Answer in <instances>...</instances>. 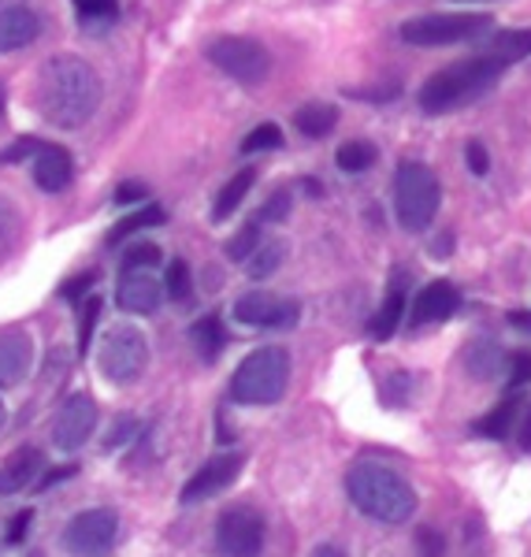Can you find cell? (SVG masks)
Segmentation results:
<instances>
[{
	"instance_id": "cell-1",
	"label": "cell",
	"mask_w": 531,
	"mask_h": 557,
	"mask_svg": "<svg viewBox=\"0 0 531 557\" xmlns=\"http://www.w3.org/2000/svg\"><path fill=\"white\" fill-rule=\"evenodd\" d=\"M104 86L94 64L83 57H52L38 71V112L60 131H78L101 108Z\"/></svg>"
},
{
	"instance_id": "cell-2",
	"label": "cell",
	"mask_w": 531,
	"mask_h": 557,
	"mask_svg": "<svg viewBox=\"0 0 531 557\" xmlns=\"http://www.w3.org/2000/svg\"><path fill=\"white\" fill-rule=\"evenodd\" d=\"M506 67L509 64L487 57V52H480V57H468V60H457V64L435 71V75L420 86L417 101H420V108H424L428 115H449V112H457V108L480 101L491 86H498V78L506 75Z\"/></svg>"
},
{
	"instance_id": "cell-3",
	"label": "cell",
	"mask_w": 531,
	"mask_h": 557,
	"mask_svg": "<svg viewBox=\"0 0 531 557\" xmlns=\"http://www.w3.org/2000/svg\"><path fill=\"white\" fill-rule=\"evenodd\" d=\"M346 494L365 517L380 520V524H405L417 513V491L402 472L386 469V465L361 461L346 475Z\"/></svg>"
},
{
	"instance_id": "cell-4",
	"label": "cell",
	"mask_w": 531,
	"mask_h": 557,
	"mask_svg": "<svg viewBox=\"0 0 531 557\" xmlns=\"http://www.w3.org/2000/svg\"><path fill=\"white\" fill-rule=\"evenodd\" d=\"M291 383V354L283 346H260L238 364L231 398L238 406H275Z\"/></svg>"
},
{
	"instance_id": "cell-5",
	"label": "cell",
	"mask_w": 531,
	"mask_h": 557,
	"mask_svg": "<svg viewBox=\"0 0 531 557\" xmlns=\"http://www.w3.org/2000/svg\"><path fill=\"white\" fill-rule=\"evenodd\" d=\"M443 205V186L439 175L420 160H402L394 172V209L405 231H428Z\"/></svg>"
},
{
	"instance_id": "cell-6",
	"label": "cell",
	"mask_w": 531,
	"mask_h": 557,
	"mask_svg": "<svg viewBox=\"0 0 531 557\" xmlns=\"http://www.w3.org/2000/svg\"><path fill=\"white\" fill-rule=\"evenodd\" d=\"M491 30H494V20L487 12H435V15L405 20L402 41L417 45V49H439V45L480 41L483 34H491Z\"/></svg>"
},
{
	"instance_id": "cell-7",
	"label": "cell",
	"mask_w": 531,
	"mask_h": 557,
	"mask_svg": "<svg viewBox=\"0 0 531 557\" xmlns=\"http://www.w3.org/2000/svg\"><path fill=\"white\" fill-rule=\"evenodd\" d=\"M205 57L212 60V67H220L223 75L234 78L242 86H260L272 71V57L257 38H238V34H227V38H215Z\"/></svg>"
},
{
	"instance_id": "cell-8",
	"label": "cell",
	"mask_w": 531,
	"mask_h": 557,
	"mask_svg": "<svg viewBox=\"0 0 531 557\" xmlns=\"http://www.w3.org/2000/svg\"><path fill=\"white\" fill-rule=\"evenodd\" d=\"M97 361H101L104 380H112V383H120V386L134 383L141 372H146V364H149L146 335H141L138 327H131V323H120V327H112L104 335L101 357H97Z\"/></svg>"
},
{
	"instance_id": "cell-9",
	"label": "cell",
	"mask_w": 531,
	"mask_h": 557,
	"mask_svg": "<svg viewBox=\"0 0 531 557\" xmlns=\"http://www.w3.org/2000/svg\"><path fill=\"white\" fill-rule=\"evenodd\" d=\"M120 532V517L112 509H86L67 524L64 546L71 557H108Z\"/></svg>"
},
{
	"instance_id": "cell-10",
	"label": "cell",
	"mask_w": 531,
	"mask_h": 557,
	"mask_svg": "<svg viewBox=\"0 0 531 557\" xmlns=\"http://www.w3.org/2000/svg\"><path fill=\"white\" fill-rule=\"evenodd\" d=\"M215 550H220V557H260V550H264V520H260L257 509H227L215 524Z\"/></svg>"
},
{
	"instance_id": "cell-11",
	"label": "cell",
	"mask_w": 531,
	"mask_h": 557,
	"mask_svg": "<svg viewBox=\"0 0 531 557\" xmlns=\"http://www.w3.org/2000/svg\"><path fill=\"white\" fill-rule=\"evenodd\" d=\"M301 317V305L294 298H279V294L268 290H254L242 294L234 301V320L246 323V327H272V331H286L294 327Z\"/></svg>"
},
{
	"instance_id": "cell-12",
	"label": "cell",
	"mask_w": 531,
	"mask_h": 557,
	"mask_svg": "<svg viewBox=\"0 0 531 557\" xmlns=\"http://www.w3.org/2000/svg\"><path fill=\"white\" fill-rule=\"evenodd\" d=\"M97 428V401L89 394H71V398L60 406L57 420H52V446L57 450H83L86 438L94 435Z\"/></svg>"
},
{
	"instance_id": "cell-13",
	"label": "cell",
	"mask_w": 531,
	"mask_h": 557,
	"mask_svg": "<svg viewBox=\"0 0 531 557\" xmlns=\"http://www.w3.org/2000/svg\"><path fill=\"white\" fill-rule=\"evenodd\" d=\"M242 465H246V457H242V454H220V457H212L209 465H201V472L190 475V483L183 487V502H186V506H194V502L215 498V494L227 491L231 483L238 480Z\"/></svg>"
},
{
	"instance_id": "cell-14",
	"label": "cell",
	"mask_w": 531,
	"mask_h": 557,
	"mask_svg": "<svg viewBox=\"0 0 531 557\" xmlns=\"http://www.w3.org/2000/svg\"><path fill=\"white\" fill-rule=\"evenodd\" d=\"M457 309H461V290H457L454 283H446V278H439V283H428L424 290L417 294V301H412V309H409V323L412 327L443 323L454 317Z\"/></svg>"
},
{
	"instance_id": "cell-15",
	"label": "cell",
	"mask_w": 531,
	"mask_h": 557,
	"mask_svg": "<svg viewBox=\"0 0 531 557\" xmlns=\"http://www.w3.org/2000/svg\"><path fill=\"white\" fill-rule=\"evenodd\" d=\"M115 301H120V309L149 317L164 301V286L149 275V268H134V272H123L120 286H115Z\"/></svg>"
},
{
	"instance_id": "cell-16",
	"label": "cell",
	"mask_w": 531,
	"mask_h": 557,
	"mask_svg": "<svg viewBox=\"0 0 531 557\" xmlns=\"http://www.w3.org/2000/svg\"><path fill=\"white\" fill-rule=\"evenodd\" d=\"M41 38V15L26 4L0 8V52L26 49Z\"/></svg>"
},
{
	"instance_id": "cell-17",
	"label": "cell",
	"mask_w": 531,
	"mask_h": 557,
	"mask_svg": "<svg viewBox=\"0 0 531 557\" xmlns=\"http://www.w3.org/2000/svg\"><path fill=\"white\" fill-rule=\"evenodd\" d=\"M71 178H75V160H71V152L64 146H45L41 141L38 157H34V183H38L45 194H64L71 186Z\"/></svg>"
},
{
	"instance_id": "cell-18",
	"label": "cell",
	"mask_w": 531,
	"mask_h": 557,
	"mask_svg": "<svg viewBox=\"0 0 531 557\" xmlns=\"http://www.w3.org/2000/svg\"><path fill=\"white\" fill-rule=\"evenodd\" d=\"M34 364V343L26 331H0V386H15Z\"/></svg>"
},
{
	"instance_id": "cell-19",
	"label": "cell",
	"mask_w": 531,
	"mask_h": 557,
	"mask_svg": "<svg viewBox=\"0 0 531 557\" xmlns=\"http://www.w3.org/2000/svg\"><path fill=\"white\" fill-rule=\"evenodd\" d=\"M41 469H45L41 450H34V446H26V450H15L4 465H0V498H8V494H20L23 487H30V483L38 480Z\"/></svg>"
},
{
	"instance_id": "cell-20",
	"label": "cell",
	"mask_w": 531,
	"mask_h": 557,
	"mask_svg": "<svg viewBox=\"0 0 531 557\" xmlns=\"http://www.w3.org/2000/svg\"><path fill=\"white\" fill-rule=\"evenodd\" d=\"M405 275L398 272L391 283V290H386V301L380 305V312H375V320L368 323V335L375 338V343H386V338H394V331L402 327L405 320Z\"/></svg>"
},
{
	"instance_id": "cell-21",
	"label": "cell",
	"mask_w": 531,
	"mask_h": 557,
	"mask_svg": "<svg viewBox=\"0 0 531 557\" xmlns=\"http://www.w3.org/2000/svg\"><path fill=\"white\" fill-rule=\"evenodd\" d=\"M294 127H298L305 138H328V134L338 127V108L328 101L305 104L298 108V115H294Z\"/></svg>"
},
{
	"instance_id": "cell-22",
	"label": "cell",
	"mask_w": 531,
	"mask_h": 557,
	"mask_svg": "<svg viewBox=\"0 0 531 557\" xmlns=\"http://www.w3.org/2000/svg\"><path fill=\"white\" fill-rule=\"evenodd\" d=\"M465 364H468V372H472L476 380H498V375L509 368V354H502L498 346L483 338V343H476L465 354Z\"/></svg>"
},
{
	"instance_id": "cell-23",
	"label": "cell",
	"mask_w": 531,
	"mask_h": 557,
	"mask_svg": "<svg viewBox=\"0 0 531 557\" xmlns=\"http://www.w3.org/2000/svg\"><path fill=\"white\" fill-rule=\"evenodd\" d=\"M483 52L494 60H502V64H520V60L531 57V26L528 30H498Z\"/></svg>"
},
{
	"instance_id": "cell-24",
	"label": "cell",
	"mask_w": 531,
	"mask_h": 557,
	"mask_svg": "<svg viewBox=\"0 0 531 557\" xmlns=\"http://www.w3.org/2000/svg\"><path fill=\"white\" fill-rule=\"evenodd\" d=\"M190 343L194 349L201 354V361H215L227 346V331H223V320L220 317H201L190 327Z\"/></svg>"
},
{
	"instance_id": "cell-25",
	"label": "cell",
	"mask_w": 531,
	"mask_h": 557,
	"mask_svg": "<svg viewBox=\"0 0 531 557\" xmlns=\"http://www.w3.org/2000/svg\"><path fill=\"white\" fill-rule=\"evenodd\" d=\"M517 409H520V401H517V391H509V398L506 401H498L487 417H480L476 420V435H483V438H506L513 424H517Z\"/></svg>"
},
{
	"instance_id": "cell-26",
	"label": "cell",
	"mask_w": 531,
	"mask_h": 557,
	"mask_svg": "<svg viewBox=\"0 0 531 557\" xmlns=\"http://www.w3.org/2000/svg\"><path fill=\"white\" fill-rule=\"evenodd\" d=\"M254 183H257V172H254V168H242V172L234 175L231 183L220 190V197H215V205H212V220H215V223L231 220V212L238 209L242 197L249 194V186H254Z\"/></svg>"
},
{
	"instance_id": "cell-27",
	"label": "cell",
	"mask_w": 531,
	"mask_h": 557,
	"mask_svg": "<svg viewBox=\"0 0 531 557\" xmlns=\"http://www.w3.org/2000/svg\"><path fill=\"white\" fill-rule=\"evenodd\" d=\"M160 223H164V209H160V205H146V209L123 215V220L115 223L112 235H108V246H120V242L141 235V231H149V227H160Z\"/></svg>"
},
{
	"instance_id": "cell-28",
	"label": "cell",
	"mask_w": 531,
	"mask_h": 557,
	"mask_svg": "<svg viewBox=\"0 0 531 557\" xmlns=\"http://www.w3.org/2000/svg\"><path fill=\"white\" fill-rule=\"evenodd\" d=\"M283 260H286V242H279V238L260 242L254 249V257L246 260V272H249V278H268L283 268Z\"/></svg>"
},
{
	"instance_id": "cell-29",
	"label": "cell",
	"mask_w": 531,
	"mask_h": 557,
	"mask_svg": "<svg viewBox=\"0 0 531 557\" xmlns=\"http://www.w3.org/2000/svg\"><path fill=\"white\" fill-rule=\"evenodd\" d=\"M375 157H380V149H375L372 141L354 138V141H346V146L338 149V168H342V172H349V175H361V172H368V168L375 164Z\"/></svg>"
},
{
	"instance_id": "cell-30",
	"label": "cell",
	"mask_w": 531,
	"mask_h": 557,
	"mask_svg": "<svg viewBox=\"0 0 531 557\" xmlns=\"http://www.w3.org/2000/svg\"><path fill=\"white\" fill-rule=\"evenodd\" d=\"M260 242H264V223H260L257 215H254V220H249L246 227H242L238 235L227 242V257L231 260H249Z\"/></svg>"
},
{
	"instance_id": "cell-31",
	"label": "cell",
	"mask_w": 531,
	"mask_h": 557,
	"mask_svg": "<svg viewBox=\"0 0 531 557\" xmlns=\"http://www.w3.org/2000/svg\"><path fill=\"white\" fill-rule=\"evenodd\" d=\"M268 149H283V131L275 127V123H260L242 138V152L246 157H257V152H268Z\"/></svg>"
},
{
	"instance_id": "cell-32",
	"label": "cell",
	"mask_w": 531,
	"mask_h": 557,
	"mask_svg": "<svg viewBox=\"0 0 531 557\" xmlns=\"http://www.w3.org/2000/svg\"><path fill=\"white\" fill-rule=\"evenodd\" d=\"M75 8H78V23H86V26L115 23V15H120L115 0H75Z\"/></svg>"
},
{
	"instance_id": "cell-33",
	"label": "cell",
	"mask_w": 531,
	"mask_h": 557,
	"mask_svg": "<svg viewBox=\"0 0 531 557\" xmlns=\"http://www.w3.org/2000/svg\"><path fill=\"white\" fill-rule=\"evenodd\" d=\"M164 290L171 294V301H186V298H190L194 278H190V268H186V260H171V264H168Z\"/></svg>"
},
{
	"instance_id": "cell-34",
	"label": "cell",
	"mask_w": 531,
	"mask_h": 557,
	"mask_svg": "<svg viewBox=\"0 0 531 557\" xmlns=\"http://www.w3.org/2000/svg\"><path fill=\"white\" fill-rule=\"evenodd\" d=\"M97 320H101V298H86L83 309H78V354H86L89 343H94Z\"/></svg>"
},
{
	"instance_id": "cell-35",
	"label": "cell",
	"mask_w": 531,
	"mask_h": 557,
	"mask_svg": "<svg viewBox=\"0 0 531 557\" xmlns=\"http://www.w3.org/2000/svg\"><path fill=\"white\" fill-rule=\"evenodd\" d=\"M286 215H291V190H275V194H268V201L257 209V220L264 223H283Z\"/></svg>"
},
{
	"instance_id": "cell-36",
	"label": "cell",
	"mask_w": 531,
	"mask_h": 557,
	"mask_svg": "<svg viewBox=\"0 0 531 557\" xmlns=\"http://www.w3.org/2000/svg\"><path fill=\"white\" fill-rule=\"evenodd\" d=\"M160 264V249L152 242H134V246L123 253V272H134V268H152Z\"/></svg>"
},
{
	"instance_id": "cell-37",
	"label": "cell",
	"mask_w": 531,
	"mask_h": 557,
	"mask_svg": "<svg viewBox=\"0 0 531 557\" xmlns=\"http://www.w3.org/2000/svg\"><path fill=\"white\" fill-rule=\"evenodd\" d=\"M15 235H20V212H15L12 201H4V197H0V253L12 246Z\"/></svg>"
},
{
	"instance_id": "cell-38",
	"label": "cell",
	"mask_w": 531,
	"mask_h": 557,
	"mask_svg": "<svg viewBox=\"0 0 531 557\" xmlns=\"http://www.w3.org/2000/svg\"><path fill=\"white\" fill-rule=\"evenodd\" d=\"M506 386L509 391H520V386H528L531 383V354H524V349H520V354H509V368H506Z\"/></svg>"
},
{
	"instance_id": "cell-39",
	"label": "cell",
	"mask_w": 531,
	"mask_h": 557,
	"mask_svg": "<svg viewBox=\"0 0 531 557\" xmlns=\"http://www.w3.org/2000/svg\"><path fill=\"white\" fill-rule=\"evenodd\" d=\"M138 431H141L138 420H134V417H120V420H115V428L108 431L104 450H120V446H123V443H131V438L138 435Z\"/></svg>"
},
{
	"instance_id": "cell-40",
	"label": "cell",
	"mask_w": 531,
	"mask_h": 557,
	"mask_svg": "<svg viewBox=\"0 0 531 557\" xmlns=\"http://www.w3.org/2000/svg\"><path fill=\"white\" fill-rule=\"evenodd\" d=\"M465 164L472 175H487L491 172V157H487V146L483 141H468L465 146Z\"/></svg>"
},
{
	"instance_id": "cell-41",
	"label": "cell",
	"mask_w": 531,
	"mask_h": 557,
	"mask_svg": "<svg viewBox=\"0 0 531 557\" xmlns=\"http://www.w3.org/2000/svg\"><path fill=\"white\" fill-rule=\"evenodd\" d=\"M38 149H41L38 138H23V141H15V146H8L4 152H0V164H20V160H26V157H38Z\"/></svg>"
},
{
	"instance_id": "cell-42",
	"label": "cell",
	"mask_w": 531,
	"mask_h": 557,
	"mask_svg": "<svg viewBox=\"0 0 531 557\" xmlns=\"http://www.w3.org/2000/svg\"><path fill=\"white\" fill-rule=\"evenodd\" d=\"M30 524H34V509H23V513H15L12 517V524H8V543H23V539H26V532H30Z\"/></svg>"
},
{
	"instance_id": "cell-43",
	"label": "cell",
	"mask_w": 531,
	"mask_h": 557,
	"mask_svg": "<svg viewBox=\"0 0 531 557\" xmlns=\"http://www.w3.org/2000/svg\"><path fill=\"white\" fill-rule=\"evenodd\" d=\"M131 201H146V186L141 183H123L115 190V205H131Z\"/></svg>"
},
{
	"instance_id": "cell-44",
	"label": "cell",
	"mask_w": 531,
	"mask_h": 557,
	"mask_svg": "<svg viewBox=\"0 0 531 557\" xmlns=\"http://www.w3.org/2000/svg\"><path fill=\"white\" fill-rule=\"evenodd\" d=\"M89 286H94V275H78V278H71V283H64V290H60V294H64L67 301H78Z\"/></svg>"
},
{
	"instance_id": "cell-45",
	"label": "cell",
	"mask_w": 531,
	"mask_h": 557,
	"mask_svg": "<svg viewBox=\"0 0 531 557\" xmlns=\"http://www.w3.org/2000/svg\"><path fill=\"white\" fill-rule=\"evenodd\" d=\"M420 546H424V557H443V539L431 532V528L420 532Z\"/></svg>"
},
{
	"instance_id": "cell-46",
	"label": "cell",
	"mask_w": 531,
	"mask_h": 557,
	"mask_svg": "<svg viewBox=\"0 0 531 557\" xmlns=\"http://www.w3.org/2000/svg\"><path fill=\"white\" fill-rule=\"evenodd\" d=\"M509 323H513V327H517V331H528V335H531V312H524V309H513V312H509Z\"/></svg>"
},
{
	"instance_id": "cell-47",
	"label": "cell",
	"mask_w": 531,
	"mask_h": 557,
	"mask_svg": "<svg viewBox=\"0 0 531 557\" xmlns=\"http://www.w3.org/2000/svg\"><path fill=\"white\" fill-rule=\"evenodd\" d=\"M71 472H75V469H57V472H49V475H45V480L38 483V487L45 491V487H52V483H60V480H67V475Z\"/></svg>"
},
{
	"instance_id": "cell-48",
	"label": "cell",
	"mask_w": 531,
	"mask_h": 557,
	"mask_svg": "<svg viewBox=\"0 0 531 557\" xmlns=\"http://www.w3.org/2000/svg\"><path fill=\"white\" fill-rule=\"evenodd\" d=\"M520 446H524V450H531V406H528L524 428H520Z\"/></svg>"
},
{
	"instance_id": "cell-49",
	"label": "cell",
	"mask_w": 531,
	"mask_h": 557,
	"mask_svg": "<svg viewBox=\"0 0 531 557\" xmlns=\"http://www.w3.org/2000/svg\"><path fill=\"white\" fill-rule=\"evenodd\" d=\"M312 557H346L338 550V546H331V543H323V546H317V550H312Z\"/></svg>"
},
{
	"instance_id": "cell-50",
	"label": "cell",
	"mask_w": 531,
	"mask_h": 557,
	"mask_svg": "<svg viewBox=\"0 0 531 557\" xmlns=\"http://www.w3.org/2000/svg\"><path fill=\"white\" fill-rule=\"evenodd\" d=\"M4 104H8V94H4V83H0V115H4Z\"/></svg>"
},
{
	"instance_id": "cell-51",
	"label": "cell",
	"mask_w": 531,
	"mask_h": 557,
	"mask_svg": "<svg viewBox=\"0 0 531 557\" xmlns=\"http://www.w3.org/2000/svg\"><path fill=\"white\" fill-rule=\"evenodd\" d=\"M4 420H8V409H4V401H0V428H4Z\"/></svg>"
},
{
	"instance_id": "cell-52",
	"label": "cell",
	"mask_w": 531,
	"mask_h": 557,
	"mask_svg": "<svg viewBox=\"0 0 531 557\" xmlns=\"http://www.w3.org/2000/svg\"><path fill=\"white\" fill-rule=\"evenodd\" d=\"M457 4H483V0H457Z\"/></svg>"
}]
</instances>
